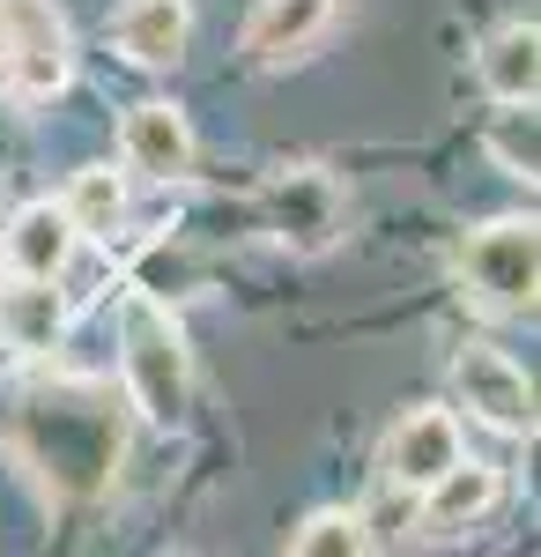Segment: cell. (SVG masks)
<instances>
[{
    "label": "cell",
    "mask_w": 541,
    "mask_h": 557,
    "mask_svg": "<svg viewBox=\"0 0 541 557\" xmlns=\"http://www.w3.org/2000/svg\"><path fill=\"white\" fill-rule=\"evenodd\" d=\"M15 438L30 454V469L67 491V498H89L112 483V461H119V417L104 394L89 386H52V394H30L23 417H15Z\"/></svg>",
    "instance_id": "cell-1"
},
{
    "label": "cell",
    "mask_w": 541,
    "mask_h": 557,
    "mask_svg": "<svg viewBox=\"0 0 541 557\" xmlns=\"http://www.w3.org/2000/svg\"><path fill=\"white\" fill-rule=\"evenodd\" d=\"M119 372H126V401L149 424H178L193 401V349L178 335L164 298L126 290L119 298Z\"/></svg>",
    "instance_id": "cell-2"
},
{
    "label": "cell",
    "mask_w": 541,
    "mask_h": 557,
    "mask_svg": "<svg viewBox=\"0 0 541 557\" xmlns=\"http://www.w3.org/2000/svg\"><path fill=\"white\" fill-rule=\"evenodd\" d=\"M534 283H541V231L534 215H498L467 231L460 246V290L498 312V320H534Z\"/></svg>",
    "instance_id": "cell-3"
},
{
    "label": "cell",
    "mask_w": 541,
    "mask_h": 557,
    "mask_svg": "<svg viewBox=\"0 0 541 557\" xmlns=\"http://www.w3.org/2000/svg\"><path fill=\"white\" fill-rule=\"evenodd\" d=\"M75 75V45L52 0H0V83L15 89L23 104L60 97Z\"/></svg>",
    "instance_id": "cell-4"
},
{
    "label": "cell",
    "mask_w": 541,
    "mask_h": 557,
    "mask_svg": "<svg viewBox=\"0 0 541 557\" xmlns=\"http://www.w3.org/2000/svg\"><path fill=\"white\" fill-rule=\"evenodd\" d=\"M260 215H267L275 246H290V253H327L334 238L349 231V194H341V178L319 172V164H282V172L267 178V194H260Z\"/></svg>",
    "instance_id": "cell-5"
},
{
    "label": "cell",
    "mask_w": 541,
    "mask_h": 557,
    "mask_svg": "<svg viewBox=\"0 0 541 557\" xmlns=\"http://www.w3.org/2000/svg\"><path fill=\"white\" fill-rule=\"evenodd\" d=\"M453 394L467 417H482L504 438H534V380L490 343H467L453 357Z\"/></svg>",
    "instance_id": "cell-6"
},
{
    "label": "cell",
    "mask_w": 541,
    "mask_h": 557,
    "mask_svg": "<svg viewBox=\"0 0 541 557\" xmlns=\"http://www.w3.org/2000/svg\"><path fill=\"white\" fill-rule=\"evenodd\" d=\"M460 454H467V446H460V417L453 409H408L401 424L386 431V446H378V475H386L393 491L416 498V491H430L438 475L453 469Z\"/></svg>",
    "instance_id": "cell-7"
},
{
    "label": "cell",
    "mask_w": 541,
    "mask_h": 557,
    "mask_svg": "<svg viewBox=\"0 0 541 557\" xmlns=\"http://www.w3.org/2000/svg\"><path fill=\"white\" fill-rule=\"evenodd\" d=\"M119 157H126V172L156 178V186L186 178L193 172V127H186V112L178 104H134L119 120Z\"/></svg>",
    "instance_id": "cell-8"
},
{
    "label": "cell",
    "mask_w": 541,
    "mask_h": 557,
    "mask_svg": "<svg viewBox=\"0 0 541 557\" xmlns=\"http://www.w3.org/2000/svg\"><path fill=\"white\" fill-rule=\"evenodd\" d=\"M112 45H119L134 67L164 75V67L186 60V45H193V8L186 0H126L119 15H112Z\"/></svg>",
    "instance_id": "cell-9"
},
{
    "label": "cell",
    "mask_w": 541,
    "mask_h": 557,
    "mask_svg": "<svg viewBox=\"0 0 541 557\" xmlns=\"http://www.w3.org/2000/svg\"><path fill=\"white\" fill-rule=\"evenodd\" d=\"M334 0H260L246 15V60L252 67H290L327 38Z\"/></svg>",
    "instance_id": "cell-10"
},
{
    "label": "cell",
    "mask_w": 541,
    "mask_h": 557,
    "mask_svg": "<svg viewBox=\"0 0 541 557\" xmlns=\"http://www.w3.org/2000/svg\"><path fill=\"white\" fill-rule=\"evenodd\" d=\"M475 75H482V89H490L498 104H534V89H541V30H534V15H512V23H498L490 38L475 45Z\"/></svg>",
    "instance_id": "cell-11"
},
{
    "label": "cell",
    "mask_w": 541,
    "mask_h": 557,
    "mask_svg": "<svg viewBox=\"0 0 541 557\" xmlns=\"http://www.w3.org/2000/svg\"><path fill=\"white\" fill-rule=\"evenodd\" d=\"M498 491H504V483H498L490 461H467V454H460L430 491H416V498H423V535H467L475 520L498 506Z\"/></svg>",
    "instance_id": "cell-12"
},
{
    "label": "cell",
    "mask_w": 541,
    "mask_h": 557,
    "mask_svg": "<svg viewBox=\"0 0 541 557\" xmlns=\"http://www.w3.org/2000/svg\"><path fill=\"white\" fill-rule=\"evenodd\" d=\"M0 335H8V349H23V357L60 349V335H67V298L52 290V275H15L0 290Z\"/></svg>",
    "instance_id": "cell-13"
},
{
    "label": "cell",
    "mask_w": 541,
    "mask_h": 557,
    "mask_svg": "<svg viewBox=\"0 0 541 557\" xmlns=\"http://www.w3.org/2000/svg\"><path fill=\"white\" fill-rule=\"evenodd\" d=\"M0 253H8L15 275H52V283H60V268L75 260V223H67L60 201H30V209H15Z\"/></svg>",
    "instance_id": "cell-14"
},
{
    "label": "cell",
    "mask_w": 541,
    "mask_h": 557,
    "mask_svg": "<svg viewBox=\"0 0 541 557\" xmlns=\"http://www.w3.org/2000/svg\"><path fill=\"white\" fill-rule=\"evenodd\" d=\"M67 223H75V238H112V223L126 215V178L112 164H83V172L67 178Z\"/></svg>",
    "instance_id": "cell-15"
},
{
    "label": "cell",
    "mask_w": 541,
    "mask_h": 557,
    "mask_svg": "<svg viewBox=\"0 0 541 557\" xmlns=\"http://www.w3.org/2000/svg\"><path fill=\"white\" fill-rule=\"evenodd\" d=\"M482 149H490V164L504 178H519V186H534L541 178V134H534V104H504L490 134H482Z\"/></svg>",
    "instance_id": "cell-16"
},
{
    "label": "cell",
    "mask_w": 541,
    "mask_h": 557,
    "mask_svg": "<svg viewBox=\"0 0 541 557\" xmlns=\"http://www.w3.org/2000/svg\"><path fill=\"white\" fill-rule=\"evenodd\" d=\"M290 550L297 557H356V550H372V535H364V513L319 506V513H304L290 528Z\"/></svg>",
    "instance_id": "cell-17"
},
{
    "label": "cell",
    "mask_w": 541,
    "mask_h": 557,
    "mask_svg": "<svg viewBox=\"0 0 541 557\" xmlns=\"http://www.w3.org/2000/svg\"><path fill=\"white\" fill-rule=\"evenodd\" d=\"M171 283H193V260L178 253V246H156V253L141 260V283H134V290H149V298H171Z\"/></svg>",
    "instance_id": "cell-18"
}]
</instances>
